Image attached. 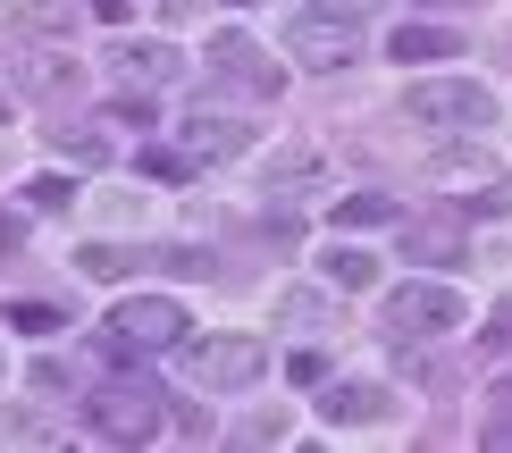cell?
Wrapping results in <instances>:
<instances>
[{"mask_svg": "<svg viewBox=\"0 0 512 453\" xmlns=\"http://www.w3.org/2000/svg\"><path fill=\"white\" fill-rule=\"evenodd\" d=\"M277 319H294V328H319V319H328V302H319V294H277Z\"/></svg>", "mask_w": 512, "mask_h": 453, "instance_id": "cell-17", "label": "cell"}, {"mask_svg": "<svg viewBox=\"0 0 512 453\" xmlns=\"http://www.w3.org/2000/svg\"><path fill=\"white\" fill-rule=\"evenodd\" d=\"M420 9H471V0H420Z\"/></svg>", "mask_w": 512, "mask_h": 453, "instance_id": "cell-20", "label": "cell"}, {"mask_svg": "<svg viewBox=\"0 0 512 453\" xmlns=\"http://www.w3.org/2000/svg\"><path fill=\"white\" fill-rule=\"evenodd\" d=\"M9 319H17V328H26V336H51V328H59V319H51V311H42V302H17V311H9Z\"/></svg>", "mask_w": 512, "mask_h": 453, "instance_id": "cell-18", "label": "cell"}, {"mask_svg": "<svg viewBox=\"0 0 512 453\" xmlns=\"http://www.w3.org/2000/svg\"><path fill=\"white\" fill-rule=\"evenodd\" d=\"M319 269H328V286H345V294H361V286L378 277V261H370V252H353V244H336Z\"/></svg>", "mask_w": 512, "mask_h": 453, "instance_id": "cell-14", "label": "cell"}, {"mask_svg": "<svg viewBox=\"0 0 512 453\" xmlns=\"http://www.w3.org/2000/svg\"><path fill=\"white\" fill-rule=\"evenodd\" d=\"M84 412H93V428H101V437H118V445H152L160 428H168L152 378H101L93 395H84Z\"/></svg>", "mask_w": 512, "mask_h": 453, "instance_id": "cell-3", "label": "cell"}, {"mask_svg": "<svg viewBox=\"0 0 512 453\" xmlns=\"http://www.w3.org/2000/svg\"><path fill=\"white\" fill-rule=\"evenodd\" d=\"M336 219H345V227H378V219H395V202H387V193H353Z\"/></svg>", "mask_w": 512, "mask_h": 453, "instance_id": "cell-16", "label": "cell"}, {"mask_svg": "<svg viewBox=\"0 0 512 453\" xmlns=\"http://www.w3.org/2000/svg\"><path fill=\"white\" fill-rule=\"evenodd\" d=\"M185 151L227 160V151H244V126H236V118H194V126H185Z\"/></svg>", "mask_w": 512, "mask_h": 453, "instance_id": "cell-13", "label": "cell"}, {"mask_svg": "<svg viewBox=\"0 0 512 453\" xmlns=\"http://www.w3.org/2000/svg\"><path fill=\"white\" fill-rule=\"evenodd\" d=\"M462 319H471V302L454 286H429V277H412V286L387 294V336L395 344H437V336H454Z\"/></svg>", "mask_w": 512, "mask_h": 453, "instance_id": "cell-4", "label": "cell"}, {"mask_svg": "<svg viewBox=\"0 0 512 453\" xmlns=\"http://www.w3.org/2000/svg\"><path fill=\"white\" fill-rule=\"evenodd\" d=\"M479 437H487V445H512V370L487 386V420H479Z\"/></svg>", "mask_w": 512, "mask_h": 453, "instance_id": "cell-15", "label": "cell"}, {"mask_svg": "<svg viewBox=\"0 0 512 453\" xmlns=\"http://www.w3.org/2000/svg\"><path fill=\"white\" fill-rule=\"evenodd\" d=\"M387 412H395V395L378 378H336L328 386V420L336 428H345V420H387Z\"/></svg>", "mask_w": 512, "mask_h": 453, "instance_id": "cell-9", "label": "cell"}, {"mask_svg": "<svg viewBox=\"0 0 512 453\" xmlns=\"http://www.w3.org/2000/svg\"><path fill=\"white\" fill-rule=\"evenodd\" d=\"M101 344H110L118 361H135V353H185V302L126 294L118 311H110V328H101Z\"/></svg>", "mask_w": 512, "mask_h": 453, "instance_id": "cell-2", "label": "cell"}, {"mask_svg": "<svg viewBox=\"0 0 512 453\" xmlns=\"http://www.w3.org/2000/svg\"><path fill=\"white\" fill-rule=\"evenodd\" d=\"M403 244L429 252V261H462V227L454 219H412V227H403Z\"/></svg>", "mask_w": 512, "mask_h": 453, "instance_id": "cell-11", "label": "cell"}, {"mask_svg": "<svg viewBox=\"0 0 512 453\" xmlns=\"http://www.w3.org/2000/svg\"><path fill=\"white\" fill-rule=\"evenodd\" d=\"M160 84H177V51L168 42H126L118 51V93H160Z\"/></svg>", "mask_w": 512, "mask_h": 453, "instance_id": "cell-8", "label": "cell"}, {"mask_svg": "<svg viewBox=\"0 0 512 453\" xmlns=\"http://www.w3.org/2000/svg\"><path fill=\"white\" fill-rule=\"evenodd\" d=\"M185 370L210 395H236V386H252L269 370V344L261 336H202V344H185Z\"/></svg>", "mask_w": 512, "mask_h": 453, "instance_id": "cell-6", "label": "cell"}, {"mask_svg": "<svg viewBox=\"0 0 512 453\" xmlns=\"http://www.w3.org/2000/svg\"><path fill=\"white\" fill-rule=\"evenodd\" d=\"M286 51L303 59V68H353L361 59V17H345V9H294L286 17Z\"/></svg>", "mask_w": 512, "mask_h": 453, "instance_id": "cell-5", "label": "cell"}, {"mask_svg": "<svg viewBox=\"0 0 512 453\" xmlns=\"http://www.w3.org/2000/svg\"><path fill=\"white\" fill-rule=\"evenodd\" d=\"M403 110H412V126L462 143V135H487V126H496V93L471 84V76H420L412 93H403Z\"/></svg>", "mask_w": 512, "mask_h": 453, "instance_id": "cell-1", "label": "cell"}, {"mask_svg": "<svg viewBox=\"0 0 512 453\" xmlns=\"http://www.w3.org/2000/svg\"><path fill=\"white\" fill-rule=\"evenodd\" d=\"M487 344H496V353H512V302H496V319H487Z\"/></svg>", "mask_w": 512, "mask_h": 453, "instance_id": "cell-19", "label": "cell"}, {"mask_svg": "<svg viewBox=\"0 0 512 453\" xmlns=\"http://www.w3.org/2000/svg\"><path fill=\"white\" fill-rule=\"evenodd\" d=\"M210 76H227V84L252 93V101H269L277 84H286V76H277V59H269L252 34H219V42H210Z\"/></svg>", "mask_w": 512, "mask_h": 453, "instance_id": "cell-7", "label": "cell"}, {"mask_svg": "<svg viewBox=\"0 0 512 453\" xmlns=\"http://www.w3.org/2000/svg\"><path fill=\"white\" fill-rule=\"evenodd\" d=\"M395 59H462V34H445V26H403V34H395Z\"/></svg>", "mask_w": 512, "mask_h": 453, "instance_id": "cell-12", "label": "cell"}, {"mask_svg": "<svg viewBox=\"0 0 512 453\" xmlns=\"http://www.w3.org/2000/svg\"><path fill=\"white\" fill-rule=\"evenodd\" d=\"M227 9H252V0H227Z\"/></svg>", "mask_w": 512, "mask_h": 453, "instance_id": "cell-21", "label": "cell"}, {"mask_svg": "<svg viewBox=\"0 0 512 453\" xmlns=\"http://www.w3.org/2000/svg\"><path fill=\"white\" fill-rule=\"evenodd\" d=\"M17 34H76V0H9Z\"/></svg>", "mask_w": 512, "mask_h": 453, "instance_id": "cell-10", "label": "cell"}]
</instances>
